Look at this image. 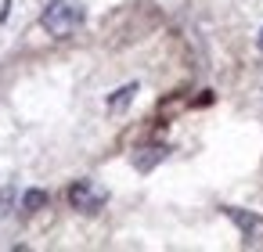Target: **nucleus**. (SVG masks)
<instances>
[{
	"instance_id": "1",
	"label": "nucleus",
	"mask_w": 263,
	"mask_h": 252,
	"mask_svg": "<svg viewBox=\"0 0 263 252\" xmlns=\"http://www.w3.org/2000/svg\"><path fill=\"white\" fill-rule=\"evenodd\" d=\"M44 29L51 33V36H58V40H65V36H72L80 26H83V8L76 4V0H54V4L44 11Z\"/></svg>"
},
{
	"instance_id": "2",
	"label": "nucleus",
	"mask_w": 263,
	"mask_h": 252,
	"mask_svg": "<svg viewBox=\"0 0 263 252\" xmlns=\"http://www.w3.org/2000/svg\"><path fill=\"white\" fill-rule=\"evenodd\" d=\"M105 202H108V195H105L101 187H94L90 180H76V184L69 187V205L80 209V212H98Z\"/></svg>"
},
{
	"instance_id": "4",
	"label": "nucleus",
	"mask_w": 263,
	"mask_h": 252,
	"mask_svg": "<svg viewBox=\"0 0 263 252\" xmlns=\"http://www.w3.org/2000/svg\"><path fill=\"white\" fill-rule=\"evenodd\" d=\"M170 155V148H162V144H152V148H141V151H134V166L141 169V173H148V169H155L162 159Z\"/></svg>"
},
{
	"instance_id": "5",
	"label": "nucleus",
	"mask_w": 263,
	"mask_h": 252,
	"mask_svg": "<svg viewBox=\"0 0 263 252\" xmlns=\"http://www.w3.org/2000/svg\"><path fill=\"white\" fill-rule=\"evenodd\" d=\"M137 98V83H126V87H119L112 98H108V112H123L130 101Z\"/></svg>"
},
{
	"instance_id": "6",
	"label": "nucleus",
	"mask_w": 263,
	"mask_h": 252,
	"mask_svg": "<svg viewBox=\"0 0 263 252\" xmlns=\"http://www.w3.org/2000/svg\"><path fill=\"white\" fill-rule=\"evenodd\" d=\"M44 205H47V191L29 187V191L22 195V209H26V212H36V209H44Z\"/></svg>"
},
{
	"instance_id": "3",
	"label": "nucleus",
	"mask_w": 263,
	"mask_h": 252,
	"mask_svg": "<svg viewBox=\"0 0 263 252\" xmlns=\"http://www.w3.org/2000/svg\"><path fill=\"white\" fill-rule=\"evenodd\" d=\"M223 216H227L245 238H259V234H263V216H256V212H245V209H238V205H223Z\"/></svg>"
},
{
	"instance_id": "7",
	"label": "nucleus",
	"mask_w": 263,
	"mask_h": 252,
	"mask_svg": "<svg viewBox=\"0 0 263 252\" xmlns=\"http://www.w3.org/2000/svg\"><path fill=\"white\" fill-rule=\"evenodd\" d=\"M259 47H263V29H259Z\"/></svg>"
}]
</instances>
